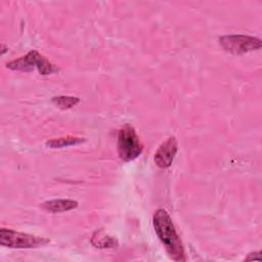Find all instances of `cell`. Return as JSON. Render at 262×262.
Returning a JSON list of instances; mask_svg holds the SVG:
<instances>
[{"label": "cell", "instance_id": "obj_1", "mask_svg": "<svg viewBox=\"0 0 262 262\" xmlns=\"http://www.w3.org/2000/svg\"><path fill=\"white\" fill-rule=\"evenodd\" d=\"M155 231L165 247L169 257L174 261L183 262L186 260L183 244L176 232L175 226L168 212L164 209H159L152 217Z\"/></svg>", "mask_w": 262, "mask_h": 262}, {"label": "cell", "instance_id": "obj_2", "mask_svg": "<svg viewBox=\"0 0 262 262\" xmlns=\"http://www.w3.org/2000/svg\"><path fill=\"white\" fill-rule=\"evenodd\" d=\"M6 68L18 72H32L34 69H37L38 72L44 76L57 73L59 71L55 64L51 63L37 50H31L26 55L7 62Z\"/></svg>", "mask_w": 262, "mask_h": 262}, {"label": "cell", "instance_id": "obj_3", "mask_svg": "<svg viewBox=\"0 0 262 262\" xmlns=\"http://www.w3.org/2000/svg\"><path fill=\"white\" fill-rule=\"evenodd\" d=\"M117 149L120 159L130 162L138 158L143 151V144L131 125L123 126L118 133Z\"/></svg>", "mask_w": 262, "mask_h": 262}, {"label": "cell", "instance_id": "obj_4", "mask_svg": "<svg viewBox=\"0 0 262 262\" xmlns=\"http://www.w3.org/2000/svg\"><path fill=\"white\" fill-rule=\"evenodd\" d=\"M49 243L50 239L46 237L18 232L8 228L0 229V244L3 247L12 249H33L45 246Z\"/></svg>", "mask_w": 262, "mask_h": 262}, {"label": "cell", "instance_id": "obj_5", "mask_svg": "<svg viewBox=\"0 0 262 262\" xmlns=\"http://www.w3.org/2000/svg\"><path fill=\"white\" fill-rule=\"evenodd\" d=\"M220 46L231 54L239 55L259 50L262 42L259 38L248 35H226L219 38Z\"/></svg>", "mask_w": 262, "mask_h": 262}, {"label": "cell", "instance_id": "obj_6", "mask_svg": "<svg viewBox=\"0 0 262 262\" xmlns=\"http://www.w3.org/2000/svg\"><path fill=\"white\" fill-rule=\"evenodd\" d=\"M178 151V144L175 137H169L165 140L155 152V163L159 168H169Z\"/></svg>", "mask_w": 262, "mask_h": 262}, {"label": "cell", "instance_id": "obj_7", "mask_svg": "<svg viewBox=\"0 0 262 262\" xmlns=\"http://www.w3.org/2000/svg\"><path fill=\"white\" fill-rule=\"evenodd\" d=\"M79 206L77 201L74 200H63V199H58V200H51V201H46L40 205V207L50 213H60V212H67L71 211L73 209H76Z\"/></svg>", "mask_w": 262, "mask_h": 262}, {"label": "cell", "instance_id": "obj_8", "mask_svg": "<svg viewBox=\"0 0 262 262\" xmlns=\"http://www.w3.org/2000/svg\"><path fill=\"white\" fill-rule=\"evenodd\" d=\"M91 244L93 247L97 249H108V248H116L118 247V241L108 234H106L102 229H97L92 237Z\"/></svg>", "mask_w": 262, "mask_h": 262}, {"label": "cell", "instance_id": "obj_9", "mask_svg": "<svg viewBox=\"0 0 262 262\" xmlns=\"http://www.w3.org/2000/svg\"><path fill=\"white\" fill-rule=\"evenodd\" d=\"M85 141H86L85 138L68 135L66 137H59V138H53V139L47 140L45 144L50 148H61V147H67L71 145H77Z\"/></svg>", "mask_w": 262, "mask_h": 262}, {"label": "cell", "instance_id": "obj_10", "mask_svg": "<svg viewBox=\"0 0 262 262\" xmlns=\"http://www.w3.org/2000/svg\"><path fill=\"white\" fill-rule=\"evenodd\" d=\"M52 102L61 110L72 108L80 102V98L75 96H54L52 97Z\"/></svg>", "mask_w": 262, "mask_h": 262}, {"label": "cell", "instance_id": "obj_11", "mask_svg": "<svg viewBox=\"0 0 262 262\" xmlns=\"http://www.w3.org/2000/svg\"><path fill=\"white\" fill-rule=\"evenodd\" d=\"M261 251H256V252H253V253H250L246 258L245 260L249 261V260H258L260 261L261 260Z\"/></svg>", "mask_w": 262, "mask_h": 262}, {"label": "cell", "instance_id": "obj_12", "mask_svg": "<svg viewBox=\"0 0 262 262\" xmlns=\"http://www.w3.org/2000/svg\"><path fill=\"white\" fill-rule=\"evenodd\" d=\"M1 46H2V51H1V54H4V53H5V51H7V48L5 47V45H4V44H2Z\"/></svg>", "mask_w": 262, "mask_h": 262}]
</instances>
